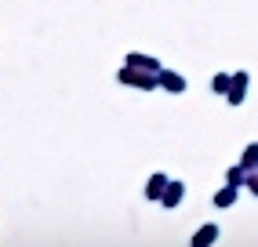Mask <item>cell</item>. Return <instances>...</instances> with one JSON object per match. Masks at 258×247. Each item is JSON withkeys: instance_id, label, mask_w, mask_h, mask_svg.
Returning <instances> with one entry per match:
<instances>
[{"instance_id": "cell-5", "label": "cell", "mask_w": 258, "mask_h": 247, "mask_svg": "<svg viewBox=\"0 0 258 247\" xmlns=\"http://www.w3.org/2000/svg\"><path fill=\"white\" fill-rule=\"evenodd\" d=\"M244 84H247V77H236V80H233V91H229V102H233V105L244 102Z\"/></svg>"}, {"instance_id": "cell-7", "label": "cell", "mask_w": 258, "mask_h": 247, "mask_svg": "<svg viewBox=\"0 0 258 247\" xmlns=\"http://www.w3.org/2000/svg\"><path fill=\"white\" fill-rule=\"evenodd\" d=\"M160 80H164V84H167V87H171V91H175V95H178L182 87H185V80H182V77H175V73H164Z\"/></svg>"}, {"instance_id": "cell-8", "label": "cell", "mask_w": 258, "mask_h": 247, "mask_svg": "<svg viewBox=\"0 0 258 247\" xmlns=\"http://www.w3.org/2000/svg\"><path fill=\"white\" fill-rule=\"evenodd\" d=\"M127 62H131V66H149V69H157V58H142V55H131Z\"/></svg>"}, {"instance_id": "cell-2", "label": "cell", "mask_w": 258, "mask_h": 247, "mask_svg": "<svg viewBox=\"0 0 258 247\" xmlns=\"http://www.w3.org/2000/svg\"><path fill=\"white\" fill-rule=\"evenodd\" d=\"M164 189H167V178H164V174H153V178H149V186H146V197H153V200H157Z\"/></svg>"}, {"instance_id": "cell-3", "label": "cell", "mask_w": 258, "mask_h": 247, "mask_svg": "<svg viewBox=\"0 0 258 247\" xmlns=\"http://www.w3.org/2000/svg\"><path fill=\"white\" fill-rule=\"evenodd\" d=\"M182 193H185L182 182H167V197H164V204H167V207H171V204H178V200H182Z\"/></svg>"}, {"instance_id": "cell-4", "label": "cell", "mask_w": 258, "mask_h": 247, "mask_svg": "<svg viewBox=\"0 0 258 247\" xmlns=\"http://www.w3.org/2000/svg\"><path fill=\"white\" fill-rule=\"evenodd\" d=\"M120 80H131V84H139V87H153V84H157L153 77H139V73H131V69H124V73H120Z\"/></svg>"}, {"instance_id": "cell-1", "label": "cell", "mask_w": 258, "mask_h": 247, "mask_svg": "<svg viewBox=\"0 0 258 247\" xmlns=\"http://www.w3.org/2000/svg\"><path fill=\"white\" fill-rule=\"evenodd\" d=\"M215 236H218V225H204L200 233H197V240H193V247H211Z\"/></svg>"}, {"instance_id": "cell-10", "label": "cell", "mask_w": 258, "mask_h": 247, "mask_svg": "<svg viewBox=\"0 0 258 247\" xmlns=\"http://www.w3.org/2000/svg\"><path fill=\"white\" fill-rule=\"evenodd\" d=\"M244 164H258V146H247V156H244Z\"/></svg>"}, {"instance_id": "cell-6", "label": "cell", "mask_w": 258, "mask_h": 247, "mask_svg": "<svg viewBox=\"0 0 258 247\" xmlns=\"http://www.w3.org/2000/svg\"><path fill=\"white\" fill-rule=\"evenodd\" d=\"M233 200H236V186H233V189H222L218 197H215V204H218V207H229Z\"/></svg>"}, {"instance_id": "cell-9", "label": "cell", "mask_w": 258, "mask_h": 247, "mask_svg": "<svg viewBox=\"0 0 258 247\" xmlns=\"http://www.w3.org/2000/svg\"><path fill=\"white\" fill-rule=\"evenodd\" d=\"M240 182H244V171L233 167V171H229V186H240Z\"/></svg>"}]
</instances>
